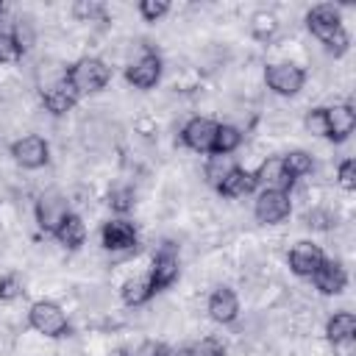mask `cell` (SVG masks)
I'll return each mask as SVG.
<instances>
[{
	"instance_id": "cell-2",
	"label": "cell",
	"mask_w": 356,
	"mask_h": 356,
	"mask_svg": "<svg viewBox=\"0 0 356 356\" xmlns=\"http://www.w3.org/2000/svg\"><path fill=\"white\" fill-rule=\"evenodd\" d=\"M64 81L72 86V92L81 97V95H92V92H100L108 81H111V67L106 64V61H100V58H78L70 70H67V75H64Z\"/></svg>"
},
{
	"instance_id": "cell-1",
	"label": "cell",
	"mask_w": 356,
	"mask_h": 356,
	"mask_svg": "<svg viewBox=\"0 0 356 356\" xmlns=\"http://www.w3.org/2000/svg\"><path fill=\"white\" fill-rule=\"evenodd\" d=\"M306 25L309 31L334 53V56H342L350 44V36L348 31L342 28V17H339V8L334 3H320L314 6L309 14H306Z\"/></svg>"
},
{
	"instance_id": "cell-16",
	"label": "cell",
	"mask_w": 356,
	"mask_h": 356,
	"mask_svg": "<svg viewBox=\"0 0 356 356\" xmlns=\"http://www.w3.org/2000/svg\"><path fill=\"white\" fill-rule=\"evenodd\" d=\"M42 103H44V108H47L50 114L61 117V114H67V111H72V108H75L78 95H75V92H72V86L61 78V81L50 83V86L42 92Z\"/></svg>"
},
{
	"instance_id": "cell-24",
	"label": "cell",
	"mask_w": 356,
	"mask_h": 356,
	"mask_svg": "<svg viewBox=\"0 0 356 356\" xmlns=\"http://www.w3.org/2000/svg\"><path fill=\"white\" fill-rule=\"evenodd\" d=\"M242 145V131L234 128V125H217V134H214V147L211 153H222V156H231L236 147Z\"/></svg>"
},
{
	"instance_id": "cell-20",
	"label": "cell",
	"mask_w": 356,
	"mask_h": 356,
	"mask_svg": "<svg viewBox=\"0 0 356 356\" xmlns=\"http://www.w3.org/2000/svg\"><path fill=\"white\" fill-rule=\"evenodd\" d=\"M53 236L58 239V245H64L67 250H78L83 242H86V225H83V220L78 217V214H67L64 220H61V225L53 231Z\"/></svg>"
},
{
	"instance_id": "cell-31",
	"label": "cell",
	"mask_w": 356,
	"mask_h": 356,
	"mask_svg": "<svg viewBox=\"0 0 356 356\" xmlns=\"http://www.w3.org/2000/svg\"><path fill=\"white\" fill-rule=\"evenodd\" d=\"M167 11H170V3H164V0H142L139 3V14H142L145 22H156Z\"/></svg>"
},
{
	"instance_id": "cell-14",
	"label": "cell",
	"mask_w": 356,
	"mask_h": 356,
	"mask_svg": "<svg viewBox=\"0 0 356 356\" xmlns=\"http://www.w3.org/2000/svg\"><path fill=\"white\" fill-rule=\"evenodd\" d=\"M312 281H314V286H317L323 295H339V292L345 289V284H348V273H345V267H342L339 261L323 259V264L314 270Z\"/></svg>"
},
{
	"instance_id": "cell-33",
	"label": "cell",
	"mask_w": 356,
	"mask_h": 356,
	"mask_svg": "<svg viewBox=\"0 0 356 356\" xmlns=\"http://www.w3.org/2000/svg\"><path fill=\"white\" fill-rule=\"evenodd\" d=\"M337 178H339V186L342 189H356V161L353 159H345L342 164H339V172H337Z\"/></svg>"
},
{
	"instance_id": "cell-10",
	"label": "cell",
	"mask_w": 356,
	"mask_h": 356,
	"mask_svg": "<svg viewBox=\"0 0 356 356\" xmlns=\"http://www.w3.org/2000/svg\"><path fill=\"white\" fill-rule=\"evenodd\" d=\"M11 156H14L17 164H22V167H28V170H39V167H44L47 159H50V145H47L42 136L31 134V136H22V139H17V142L11 145Z\"/></svg>"
},
{
	"instance_id": "cell-34",
	"label": "cell",
	"mask_w": 356,
	"mask_h": 356,
	"mask_svg": "<svg viewBox=\"0 0 356 356\" xmlns=\"http://www.w3.org/2000/svg\"><path fill=\"white\" fill-rule=\"evenodd\" d=\"M331 222H334V217H331V211H325V209H314V211L306 214V225H309V228L325 231V228H331Z\"/></svg>"
},
{
	"instance_id": "cell-27",
	"label": "cell",
	"mask_w": 356,
	"mask_h": 356,
	"mask_svg": "<svg viewBox=\"0 0 356 356\" xmlns=\"http://www.w3.org/2000/svg\"><path fill=\"white\" fill-rule=\"evenodd\" d=\"M72 14H75L78 19H83V22H89V19H100V17H106V6L97 3V0H81V3L72 6Z\"/></svg>"
},
{
	"instance_id": "cell-23",
	"label": "cell",
	"mask_w": 356,
	"mask_h": 356,
	"mask_svg": "<svg viewBox=\"0 0 356 356\" xmlns=\"http://www.w3.org/2000/svg\"><path fill=\"white\" fill-rule=\"evenodd\" d=\"M281 164H284V172H286V178H289L292 184H295L298 178L309 175L312 167H314V161H312V156H309L306 150H289V153H284V156H281Z\"/></svg>"
},
{
	"instance_id": "cell-18",
	"label": "cell",
	"mask_w": 356,
	"mask_h": 356,
	"mask_svg": "<svg viewBox=\"0 0 356 356\" xmlns=\"http://www.w3.org/2000/svg\"><path fill=\"white\" fill-rule=\"evenodd\" d=\"M253 175H256V184H264V189H284V192H286V189L292 186V181H289L286 172H284L281 156H270V159H264Z\"/></svg>"
},
{
	"instance_id": "cell-12",
	"label": "cell",
	"mask_w": 356,
	"mask_h": 356,
	"mask_svg": "<svg viewBox=\"0 0 356 356\" xmlns=\"http://www.w3.org/2000/svg\"><path fill=\"white\" fill-rule=\"evenodd\" d=\"M323 250H320V245H314V242H309V239H300V242H295L292 245V250H289V270L295 273V275H300V278H312L314 275V270L323 264Z\"/></svg>"
},
{
	"instance_id": "cell-19",
	"label": "cell",
	"mask_w": 356,
	"mask_h": 356,
	"mask_svg": "<svg viewBox=\"0 0 356 356\" xmlns=\"http://www.w3.org/2000/svg\"><path fill=\"white\" fill-rule=\"evenodd\" d=\"M256 186H259V184H256V175H253L250 170L234 167L231 175L217 186V192H220L222 197H245V195H250Z\"/></svg>"
},
{
	"instance_id": "cell-32",
	"label": "cell",
	"mask_w": 356,
	"mask_h": 356,
	"mask_svg": "<svg viewBox=\"0 0 356 356\" xmlns=\"http://www.w3.org/2000/svg\"><path fill=\"white\" fill-rule=\"evenodd\" d=\"M303 125H306V131H309V134H314V136H325V134H328V122H325V108H312V111L306 114Z\"/></svg>"
},
{
	"instance_id": "cell-17",
	"label": "cell",
	"mask_w": 356,
	"mask_h": 356,
	"mask_svg": "<svg viewBox=\"0 0 356 356\" xmlns=\"http://www.w3.org/2000/svg\"><path fill=\"white\" fill-rule=\"evenodd\" d=\"M325 337L328 342L337 345H350L356 337V317L353 312H334V317H328L325 323Z\"/></svg>"
},
{
	"instance_id": "cell-22",
	"label": "cell",
	"mask_w": 356,
	"mask_h": 356,
	"mask_svg": "<svg viewBox=\"0 0 356 356\" xmlns=\"http://www.w3.org/2000/svg\"><path fill=\"white\" fill-rule=\"evenodd\" d=\"M234 167H239V164L234 161V156L211 153V156H209V161H206V167H203V175H206V181L217 189V186L231 175V170H234Z\"/></svg>"
},
{
	"instance_id": "cell-35",
	"label": "cell",
	"mask_w": 356,
	"mask_h": 356,
	"mask_svg": "<svg viewBox=\"0 0 356 356\" xmlns=\"http://www.w3.org/2000/svg\"><path fill=\"white\" fill-rule=\"evenodd\" d=\"M136 356H170V345H164V342H147V345L139 348Z\"/></svg>"
},
{
	"instance_id": "cell-8",
	"label": "cell",
	"mask_w": 356,
	"mask_h": 356,
	"mask_svg": "<svg viewBox=\"0 0 356 356\" xmlns=\"http://www.w3.org/2000/svg\"><path fill=\"white\" fill-rule=\"evenodd\" d=\"M125 81L134 83L136 89H153L161 81V58L153 50H145L128 70H125Z\"/></svg>"
},
{
	"instance_id": "cell-6",
	"label": "cell",
	"mask_w": 356,
	"mask_h": 356,
	"mask_svg": "<svg viewBox=\"0 0 356 356\" xmlns=\"http://www.w3.org/2000/svg\"><path fill=\"white\" fill-rule=\"evenodd\" d=\"M70 214V203H67V197L61 195V192H56V189H50V192H44L39 200H36V222H39V228L44 231V234H53L58 225H61V220Z\"/></svg>"
},
{
	"instance_id": "cell-7",
	"label": "cell",
	"mask_w": 356,
	"mask_h": 356,
	"mask_svg": "<svg viewBox=\"0 0 356 356\" xmlns=\"http://www.w3.org/2000/svg\"><path fill=\"white\" fill-rule=\"evenodd\" d=\"M178 273H181V261H178V250H175V245H161V250L153 256V264H150V284H153V289L159 292V289H167L170 284H175V278H178Z\"/></svg>"
},
{
	"instance_id": "cell-21",
	"label": "cell",
	"mask_w": 356,
	"mask_h": 356,
	"mask_svg": "<svg viewBox=\"0 0 356 356\" xmlns=\"http://www.w3.org/2000/svg\"><path fill=\"white\" fill-rule=\"evenodd\" d=\"M153 295H156V289H153L147 273H145V275H136V278H128V281L122 284V300H125L128 306H142V303H147Z\"/></svg>"
},
{
	"instance_id": "cell-9",
	"label": "cell",
	"mask_w": 356,
	"mask_h": 356,
	"mask_svg": "<svg viewBox=\"0 0 356 356\" xmlns=\"http://www.w3.org/2000/svg\"><path fill=\"white\" fill-rule=\"evenodd\" d=\"M217 125H220V122H214V120H209V117H192V120L184 125V131H181V142H184L189 150H195V153H211Z\"/></svg>"
},
{
	"instance_id": "cell-30",
	"label": "cell",
	"mask_w": 356,
	"mask_h": 356,
	"mask_svg": "<svg viewBox=\"0 0 356 356\" xmlns=\"http://www.w3.org/2000/svg\"><path fill=\"white\" fill-rule=\"evenodd\" d=\"M22 56V47L17 44L14 33H0V64H11Z\"/></svg>"
},
{
	"instance_id": "cell-13",
	"label": "cell",
	"mask_w": 356,
	"mask_h": 356,
	"mask_svg": "<svg viewBox=\"0 0 356 356\" xmlns=\"http://www.w3.org/2000/svg\"><path fill=\"white\" fill-rule=\"evenodd\" d=\"M325 122H328V134L325 139L331 142H345L353 128H356V111L350 108V103H337L325 108Z\"/></svg>"
},
{
	"instance_id": "cell-11",
	"label": "cell",
	"mask_w": 356,
	"mask_h": 356,
	"mask_svg": "<svg viewBox=\"0 0 356 356\" xmlns=\"http://www.w3.org/2000/svg\"><path fill=\"white\" fill-rule=\"evenodd\" d=\"M100 245L106 250H134L136 248V228L128 220H108L100 228Z\"/></svg>"
},
{
	"instance_id": "cell-37",
	"label": "cell",
	"mask_w": 356,
	"mask_h": 356,
	"mask_svg": "<svg viewBox=\"0 0 356 356\" xmlns=\"http://www.w3.org/2000/svg\"><path fill=\"white\" fill-rule=\"evenodd\" d=\"M0 14H3V3H0Z\"/></svg>"
},
{
	"instance_id": "cell-36",
	"label": "cell",
	"mask_w": 356,
	"mask_h": 356,
	"mask_svg": "<svg viewBox=\"0 0 356 356\" xmlns=\"http://www.w3.org/2000/svg\"><path fill=\"white\" fill-rule=\"evenodd\" d=\"M170 356H192L189 348H170Z\"/></svg>"
},
{
	"instance_id": "cell-15",
	"label": "cell",
	"mask_w": 356,
	"mask_h": 356,
	"mask_svg": "<svg viewBox=\"0 0 356 356\" xmlns=\"http://www.w3.org/2000/svg\"><path fill=\"white\" fill-rule=\"evenodd\" d=\"M209 314L214 323H234L239 314V298L231 286H217L209 295Z\"/></svg>"
},
{
	"instance_id": "cell-4",
	"label": "cell",
	"mask_w": 356,
	"mask_h": 356,
	"mask_svg": "<svg viewBox=\"0 0 356 356\" xmlns=\"http://www.w3.org/2000/svg\"><path fill=\"white\" fill-rule=\"evenodd\" d=\"M264 83H267L275 95L289 97V95H298V92L303 89V83H306V72H303V67L289 64V61L267 64V70H264Z\"/></svg>"
},
{
	"instance_id": "cell-28",
	"label": "cell",
	"mask_w": 356,
	"mask_h": 356,
	"mask_svg": "<svg viewBox=\"0 0 356 356\" xmlns=\"http://www.w3.org/2000/svg\"><path fill=\"white\" fill-rule=\"evenodd\" d=\"M192 356H225V345L217 337H203L200 342L189 345Z\"/></svg>"
},
{
	"instance_id": "cell-3",
	"label": "cell",
	"mask_w": 356,
	"mask_h": 356,
	"mask_svg": "<svg viewBox=\"0 0 356 356\" xmlns=\"http://www.w3.org/2000/svg\"><path fill=\"white\" fill-rule=\"evenodd\" d=\"M28 323L33 331L44 334V337H67L70 334V320L64 314V309L53 300H36L28 312Z\"/></svg>"
},
{
	"instance_id": "cell-5",
	"label": "cell",
	"mask_w": 356,
	"mask_h": 356,
	"mask_svg": "<svg viewBox=\"0 0 356 356\" xmlns=\"http://www.w3.org/2000/svg\"><path fill=\"white\" fill-rule=\"evenodd\" d=\"M289 211H292V200H289V192H284V189H261L256 197V206H253L256 220L264 225H275V222L286 220Z\"/></svg>"
},
{
	"instance_id": "cell-25",
	"label": "cell",
	"mask_w": 356,
	"mask_h": 356,
	"mask_svg": "<svg viewBox=\"0 0 356 356\" xmlns=\"http://www.w3.org/2000/svg\"><path fill=\"white\" fill-rule=\"evenodd\" d=\"M108 206H111L114 211H120V214L131 211V209H134V189H131V186H114V189L108 192Z\"/></svg>"
},
{
	"instance_id": "cell-29",
	"label": "cell",
	"mask_w": 356,
	"mask_h": 356,
	"mask_svg": "<svg viewBox=\"0 0 356 356\" xmlns=\"http://www.w3.org/2000/svg\"><path fill=\"white\" fill-rule=\"evenodd\" d=\"M22 281H19V275H14V273H8V275H0V300H17V298H22Z\"/></svg>"
},
{
	"instance_id": "cell-26",
	"label": "cell",
	"mask_w": 356,
	"mask_h": 356,
	"mask_svg": "<svg viewBox=\"0 0 356 356\" xmlns=\"http://www.w3.org/2000/svg\"><path fill=\"white\" fill-rule=\"evenodd\" d=\"M275 28H278V22H275V17L267 14V11H259V14L253 17V22H250V31H253L256 39H270V36L275 33Z\"/></svg>"
}]
</instances>
